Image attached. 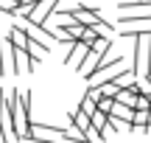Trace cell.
Here are the masks:
<instances>
[{"instance_id":"1","label":"cell","mask_w":151,"mask_h":143,"mask_svg":"<svg viewBox=\"0 0 151 143\" xmlns=\"http://www.w3.org/2000/svg\"><path fill=\"white\" fill-rule=\"evenodd\" d=\"M9 107H11V126L17 132V140L25 138L28 126H31V93H9Z\"/></svg>"},{"instance_id":"2","label":"cell","mask_w":151,"mask_h":143,"mask_svg":"<svg viewBox=\"0 0 151 143\" xmlns=\"http://www.w3.org/2000/svg\"><path fill=\"white\" fill-rule=\"evenodd\" d=\"M134 73L137 79H148L151 73V34H140L134 37Z\"/></svg>"},{"instance_id":"3","label":"cell","mask_w":151,"mask_h":143,"mask_svg":"<svg viewBox=\"0 0 151 143\" xmlns=\"http://www.w3.org/2000/svg\"><path fill=\"white\" fill-rule=\"evenodd\" d=\"M90 51H92V45L87 42V39H76V42L70 45V53L65 56V65H70L73 70H81L84 62H87V56H90Z\"/></svg>"},{"instance_id":"4","label":"cell","mask_w":151,"mask_h":143,"mask_svg":"<svg viewBox=\"0 0 151 143\" xmlns=\"http://www.w3.org/2000/svg\"><path fill=\"white\" fill-rule=\"evenodd\" d=\"M9 124H11L9 93H6V90H0V138H3V140H17V132H14V126L9 129Z\"/></svg>"},{"instance_id":"5","label":"cell","mask_w":151,"mask_h":143,"mask_svg":"<svg viewBox=\"0 0 151 143\" xmlns=\"http://www.w3.org/2000/svg\"><path fill=\"white\" fill-rule=\"evenodd\" d=\"M62 0H39L37 6H34V11H31V17L28 20H34V22H39V25H45V20H48L50 14L56 11V6H59ZM25 20V17H22Z\"/></svg>"},{"instance_id":"6","label":"cell","mask_w":151,"mask_h":143,"mask_svg":"<svg viewBox=\"0 0 151 143\" xmlns=\"http://www.w3.org/2000/svg\"><path fill=\"white\" fill-rule=\"evenodd\" d=\"M76 14V20L84 22V25H98V22L104 20L101 14H98V9H90V6H76V9H70Z\"/></svg>"},{"instance_id":"7","label":"cell","mask_w":151,"mask_h":143,"mask_svg":"<svg viewBox=\"0 0 151 143\" xmlns=\"http://www.w3.org/2000/svg\"><path fill=\"white\" fill-rule=\"evenodd\" d=\"M70 124L78 129L81 135H87V129L92 126V115H90V112H84V110L78 107V110H73V112H70Z\"/></svg>"},{"instance_id":"8","label":"cell","mask_w":151,"mask_h":143,"mask_svg":"<svg viewBox=\"0 0 151 143\" xmlns=\"http://www.w3.org/2000/svg\"><path fill=\"white\" fill-rule=\"evenodd\" d=\"M148 110H151V107H148ZM148 110H134V121H132V126H134V129H146L148 124H151Z\"/></svg>"},{"instance_id":"9","label":"cell","mask_w":151,"mask_h":143,"mask_svg":"<svg viewBox=\"0 0 151 143\" xmlns=\"http://www.w3.org/2000/svg\"><path fill=\"white\" fill-rule=\"evenodd\" d=\"M81 110H84V112H90V115H92V112L98 110V101L92 98L90 93H84V98H81Z\"/></svg>"}]
</instances>
